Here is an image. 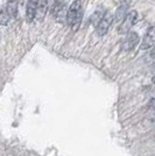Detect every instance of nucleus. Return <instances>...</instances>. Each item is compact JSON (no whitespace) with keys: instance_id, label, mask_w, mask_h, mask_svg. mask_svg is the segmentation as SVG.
I'll return each instance as SVG.
<instances>
[{"instance_id":"14","label":"nucleus","mask_w":155,"mask_h":156,"mask_svg":"<svg viewBox=\"0 0 155 156\" xmlns=\"http://www.w3.org/2000/svg\"><path fill=\"white\" fill-rule=\"evenodd\" d=\"M153 83H155V76L153 77Z\"/></svg>"},{"instance_id":"8","label":"nucleus","mask_w":155,"mask_h":156,"mask_svg":"<svg viewBox=\"0 0 155 156\" xmlns=\"http://www.w3.org/2000/svg\"><path fill=\"white\" fill-rule=\"evenodd\" d=\"M48 0H39L38 1V7H36V15L35 19H38L39 21H42L45 19V13L48 11Z\"/></svg>"},{"instance_id":"1","label":"nucleus","mask_w":155,"mask_h":156,"mask_svg":"<svg viewBox=\"0 0 155 156\" xmlns=\"http://www.w3.org/2000/svg\"><path fill=\"white\" fill-rule=\"evenodd\" d=\"M83 16V7H82V1L81 0H75L71 6L69 7L65 19L69 26H76L82 21Z\"/></svg>"},{"instance_id":"13","label":"nucleus","mask_w":155,"mask_h":156,"mask_svg":"<svg viewBox=\"0 0 155 156\" xmlns=\"http://www.w3.org/2000/svg\"><path fill=\"white\" fill-rule=\"evenodd\" d=\"M150 55H152L153 57H155V46L152 48V50H150Z\"/></svg>"},{"instance_id":"6","label":"nucleus","mask_w":155,"mask_h":156,"mask_svg":"<svg viewBox=\"0 0 155 156\" xmlns=\"http://www.w3.org/2000/svg\"><path fill=\"white\" fill-rule=\"evenodd\" d=\"M65 13V1L64 0H54L52 7V15L54 16V19H56L57 21L62 20V16ZM67 15V13H65Z\"/></svg>"},{"instance_id":"4","label":"nucleus","mask_w":155,"mask_h":156,"mask_svg":"<svg viewBox=\"0 0 155 156\" xmlns=\"http://www.w3.org/2000/svg\"><path fill=\"white\" fill-rule=\"evenodd\" d=\"M139 41H140V37L135 32H129L128 34H126V36L121 41L120 49L123 51H131L138 46Z\"/></svg>"},{"instance_id":"10","label":"nucleus","mask_w":155,"mask_h":156,"mask_svg":"<svg viewBox=\"0 0 155 156\" xmlns=\"http://www.w3.org/2000/svg\"><path fill=\"white\" fill-rule=\"evenodd\" d=\"M127 13H128V4L121 2L120 6L117 8V13H116L114 19H116L118 22H121L124 20V18L127 15Z\"/></svg>"},{"instance_id":"7","label":"nucleus","mask_w":155,"mask_h":156,"mask_svg":"<svg viewBox=\"0 0 155 156\" xmlns=\"http://www.w3.org/2000/svg\"><path fill=\"white\" fill-rule=\"evenodd\" d=\"M39 0H27L26 6V19L28 22H32L36 15V7Z\"/></svg>"},{"instance_id":"5","label":"nucleus","mask_w":155,"mask_h":156,"mask_svg":"<svg viewBox=\"0 0 155 156\" xmlns=\"http://www.w3.org/2000/svg\"><path fill=\"white\" fill-rule=\"evenodd\" d=\"M154 46H155V26H152L147 29V32H146L143 39H142L141 49L142 50H147V49H152Z\"/></svg>"},{"instance_id":"2","label":"nucleus","mask_w":155,"mask_h":156,"mask_svg":"<svg viewBox=\"0 0 155 156\" xmlns=\"http://www.w3.org/2000/svg\"><path fill=\"white\" fill-rule=\"evenodd\" d=\"M136 21H138V12L136 11H129L127 15L120 22L119 27H118V33L121 34V35L128 34L131 32V29L135 26Z\"/></svg>"},{"instance_id":"12","label":"nucleus","mask_w":155,"mask_h":156,"mask_svg":"<svg viewBox=\"0 0 155 156\" xmlns=\"http://www.w3.org/2000/svg\"><path fill=\"white\" fill-rule=\"evenodd\" d=\"M149 107H152V108H155V98H153V99L149 101Z\"/></svg>"},{"instance_id":"3","label":"nucleus","mask_w":155,"mask_h":156,"mask_svg":"<svg viewBox=\"0 0 155 156\" xmlns=\"http://www.w3.org/2000/svg\"><path fill=\"white\" fill-rule=\"evenodd\" d=\"M113 21H114V15L112 13H106L103 15V18L100 19V21L97 23V26H96V34H97L98 36H104V35H106L107 32H109V29L111 28L112 26V23H113Z\"/></svg>"},{"instance_id":"9","label":"nucleus","mask_w":155,"mask_h":156,"mask_svg":"<svg viewBox=\"0 0 155 156\" xmlns=\"http://www.w3.org/2000/svg\"><path fill=\"white\" fill-rule=\"evenodd\" d=\"M6 13L11 18H15L18 15V0H8L6 5Z\"/></svg>"},{"instance_id":"11","label":"nucleus","mask_w":155,"mask_h":156,"mask_svg":"<svg viewBox=\"0 0 155 156\" xmlns=\"http://www.w3.org/2000/svg\"><path fill=\"white\" fill-rule=\"evenodd\" d=\"M8 19H9V16L7 15L6 11L5 12H0V23L1 25H7Z\"/></svg>"}]
</instances>
